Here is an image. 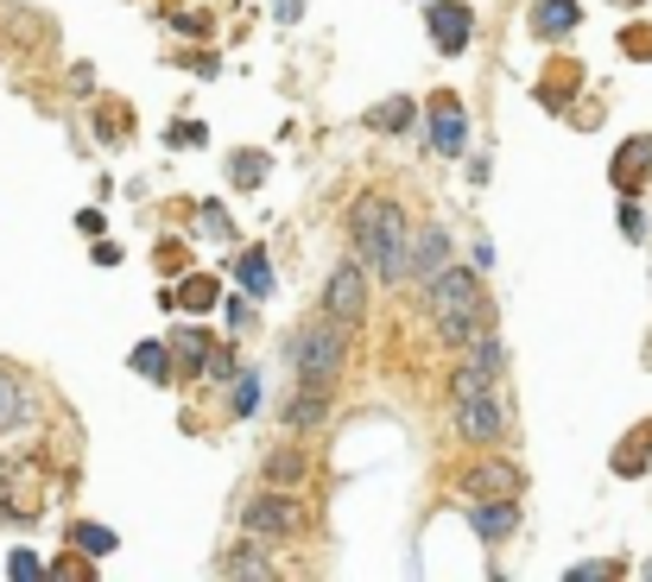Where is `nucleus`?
I'll return each instance as SVG.
<instances>
[{
  "label": "nucleus",
  "instance_id": "nucleus-1",
  "mask_svg": "<svg viewBox=\"0 0 652 582\" xmlns=\"http://www.w3.org/2000/svg\"><path fill=\"white\" fill-rule=\"evenodd\" d=\"M349 228H355V248H362V260L380 279L399 286L412 273V228H405V210H399L393 197H367L362 210L349 216Z\"/></svg>",
  "mask_w": 652,
  "mask_h": 582
},
{
  "label": "nucleus",
  "instance_id": "nucleus-2",
  "mask_svg": "<svg viewBox=\"0 0 652 582\" xmlns=\"http://www.w3.org/2000/svg\"><path fill=\"white\" fill-rule=\"evenodd\" d=\"M431 324L450 349H469L475 336L488 329V298H481V279L463 273V266H443L431 279Z\"/></svg>",
  "mask_w": 652,
  "mask_h": 582
},
{
  "label": "nucleus",
  "instance_id": "nucleus-3",
  "mask_svg": "<svg viewBox=\"0 0 652 582\" xmlns=\"http://www.w3.org/2000/svg\"><path fill=\"white\" fill-rule=\"evenodd\" d=\"M349 336H355V324H342V317H317V324L298 329V342H291V355H298V374L311 380V387H336V374H342V362H349Z\"/></svg>",
  "mask_w": 652,
  "mask_h": 582
},
{
  "label": "nucleus",
  "instance_id": "nucleus-4",
  "mask_svg": "<svg viewBox=\"0 0 652 582\" xmlns=\"http://www.w3.org/2000/svg\"><path fill=\"white\" fill-rule=\"evenodd\" d=\"M507 418H513V405L501 387H481V393H463L456 400V431L469 436V443H501L507 436Z\"/></svg>",
  "mask_w": 652,
  "mask_h": 582
},
{
  "label": "nucleus",
  "instance_id": "nucleus-5",
  "mask_svg": "<svg viewBox=\"0 0 652 582\" xmlns=\"http://www.w3.org/2000/svg\"><path fill=\"white\" fill-rule=\"evenodd\" d=\"M241 519H248V532H260V539H298L311 513H304V501H298V494H260V501L241 513Z\"/></svg>",
  "mask_w": 652,
  "mask_h": 582
},
{
  "label": "nucleus",
  "instance_id": "nucleus-6",
  "mask_svg": "<svg viewBox=\"0 0 652 582\" xmlns=\"http://www.w3.org/2000/svg\"><path fill=\"white\" fill-rule=\"evenodd\" d=\"M425 26H431V45L443 58H463L475 38V13L463 0H431V13H425Z\"/></svg>",
  "mask_w": 652,
  "mask_h": 582
},
{
  "label": "nucleus",
  "instance_id": "nucleus-7",
  "mask_svg": "<svg viewBox=\"0 0 652 582\" xmlns=\"http://www.w3.org/2000/svg\"><path fill=\"white\" fill-rule=\"evenodd\" d=\"M324 311H329V317H342V324H362V311H367V279H362V266H336V273H329Z\"/></svg>",
  "mask_w": 652,
  "mask_h": 582
},
{
  "label": "nucleus",
  "instance_id": "nucleus-8",
  "mask_svg": "<svg viewBox=\"0 0 652 582\" xmlns=\"http://www.w3.org/2000/svg\"><path fill=\"white\" fill-rule=\"evenodd\" d=\"M431 146L443 159H463V146H469V114L456 96H431Z\"/></svg>",
  "mask_w": 652,
  "mask_h": 582
},
{
  "label": "nucleus",
  "instance_id": "nucleus-9",
  "mask_svg": "<svg viewBox=\"0 0 652 582\" xmlns=\"http://www.w3.org/2000/svg\"><path fill=\"white\" fill-rule=\"evenodd\" d=\"M469 526H475V539H488V545H507L513 526H519V507H513V494L475 501V507H469Z\"/></svg>",
  "mask_w": 652,
  "mask_h": 582
},
{
  "label": "nucleus",
  "instance_id": "nucleus-10",
  "mask_svg": "<svg viewBox=\"0 0 652 582\" xmlns=\"http://www.w3.org/2000/svg\"><path fill=\"white\" fill-rule=\"evenodd\" d=\"M577 20H582V7H577V0H539V7H532V33H539V38H551V45L577 33Z\"/></svg>",
  "mask_w": 652,
  "mask_h": 582
},
{
  "label": "nucleus",
  "instance_id": "nucleus-11",
  "mask_svg": "<svg viewBox=\"0 0 652 582\" xmlns=\"http://www.w3.org/2000/svg\"><path fill=\"white\" fill-rule=\"evenodd\" d=\"M647 178H652V140H627V146L615 152V190H627V197H634Z\"/></svg>",
  "mask_w": 652,
  "mask_h": 582
},
{
  "label": "nucleus",
  "instance_id": "nucleus-12",
  "mask_svg": "<svg viewBox=\"0 0 652 582\" xmlns=\"http://www.w3.org/2000/svg\"><path fill=\"white\" fill-rule=\"evenodd\" d=\"M450 266V235L443 228H425L418 241H412V279H437Z\"/></svg>",
  "mask_w": 652,
  "mask_h": 582
},
{
  "label": "nucleus",
  "instance_id": "nucleus-13",
  "mask_svg": "<svg viewBox=\"0 0 652 582\" xmlns=\"http://www.w3.org/2000/svg\"><path fill=\"white\" fill-rule=\"evenodd\" d=\"M216 304H222V291H216L210 273H190V279L172 291V311H190V317H203V311H216Z\"/></svg>",
  "mask_w": 652,
  "mask_h": 582
},
{
  "label": "nucleus",
  "instance_id": "nucleus-14",
  "mask_svg": "<svg viewBox=\"0 0 652 582\" xmlns=\"http://www.w3.org/2000/svg\"><path fill=\"white\" fill-rule=\"evenodd\" d=\"M324 418H329V387H311V380H304V393L291 400L286 425H291V431H317Z\"/></svg>",
  "mask_w": 652,
  "mask_h": 582
},
{
  "label": "nucleus",
  "instance_id": "nucleus-15",
  "mask_svg": "<svg viewBox=\"0 0 652 582\" xmlns=\"http://www.w3.org/2000/svg\"><path fill=\"white\" fill-rule=\"evenodd\" d=\"M463 488L481 494V501H494V494H519V475H513L507 463H481V469L463 475Z\"/></svg>",
  "mask_w": 652,
  "mask_h": 582
},
{
  "label": "nucleus",
  "instance_id": "nucleus-16",
  "mask_svg": "<svg viewBox=\"0 0 652 582\" xmlns=\"http://www.w3.org/2000/svg\"><path fill=\"white\" fill-rule=\"evenodd\" d=\"M463 367H475V374H488V380H501V374H507V349H501V342H494V336L481 329V336H475L469 349H463Z\"/></svg>",
  "mask_w": 652,
  "mask_h": 582
},
{
  "label": "nucleus",
  "instance_id": "nucleus-17",
  "mask_svg": "<svg viewBox=\"0 0 652 582\" xmlns=\"http://www.w3.org/2000/svg\"><path fill=\"white\" fill-rule=\"evenodd\" d=\"M134 374H146V380H159V387H165V380L178 374V362H172V349H165V342H140V349H134Z\"/></svg>",
  "mask_w": 652,
  "mask_h": 582
},
{
  "label": "nucleus",
  "instance_id": "nucleus-18",
  "mask_svg": "<svg viewBox=\"0 0 652 582\" xmlns=\"http://www.w3.org/2000/svg\"><path fill=\"white\" fill-rule=\"evenodd\" d=\"M304 475H311V456H304V450H279V456L266 463V481H273V488H298Z\"/></svg>",
  "mask_w": 652,
  "mask_h": 582
},
{
  "label": "nucleus",
  "instance_id": "nucleus-19",
  "mask_svg": "<svg viewBox=\"0 0 652 582\" xmlns=\"http://www.w3.org/2000/svg\"><path fill=\"white\" fill-rule=\"evenodd\" d=\"M71 545L89 551V557H114V551H121V539H114L109 526H89V519H83V526H71Z\"/></svg>",
  "mask_w": 652,
  "mask_h": 582
},
{
  "label": "nucleus",
  "instance_id": "nucleus-20",
  "mask_svg": "<svg viewBox=\"0 0 652 582\" xmlns=\"http://www.w3.org/2000/svg\"><path fill=\"white\" fill-rule=\"evenodd\" d=\"M235 273H241V291H248V298H266V291H273V266H266V254H241Z\"/></svg>",
  "mask_w": 652,
  "mask_h": 582
},
{
  "label": "nucleus",
  "instance_id": "nucleus-21",
  "mask_svg": "<svg viewBox=\"0 0 652 582\" xmlns=\"http://www.w3.org/2000/svg\"><path fill=\"white\" fill-rule=\"evenodd\" d=\"M20 425H26V393H20V380L0 374V431H20Z\"/></svg>",
  "mask_w": 652,
  "mask_h": 582
},
{
  "label": "nucleus",
  "instance_id": "nucleus-22",
  "mask_svg": "<svg viewBox=\"0 0 652 582\" xmlns=\"http://www.w3.org/2000/svg\"><path fill=\"white\" fill-rule=\"evenodd\" d=\"M367 127H374V134H405V127H412V102H380V109L367 114Z\"/></svg>",
  "mask_w": 652,
  "mask_h": 582
},
{
  "label": "nucleus",
  "instance_id": "nucleus-23",
  "mask_svg": "<svg viewBox=\"0 0 652 582\" xmlns=\"http://www.w3.org/2000/svg\"><path fill=\"white\" fill-rule=\"evenodd\" d=\"M235 412H241V418L260 412V374L254 367H235Z\"/></svg>",
  "mask_w": 652,
  "mask_h": 582
},
{
  "label": "nucleus",
  "instance_id": "nucleus-24",
  "mask_svg": "<svg viewBox=\"0 0 652 582\" xmlns=\"http://www.w3.org/2000/svg\"><path fill=\"white\" fill-rule=\"evenodd\" d=\"M647 443H652V425H647V431H634L627 443H620L615 469H620V475H640V469H647Z\"/></svg>",
  "mask_w": 652,
  "mask_h": 582
},
{
  "label": "nucleus",
  "instance_id": "nucleus-25",
  "mask_svg": "<svg viewBox=\"0 0 652 582\" xmlns=\"http://www.w3.org/2000/svg\"><path fill=\"white\" fill-rule=\"evenodd\" d=\"M228 178L241 184V190H254V184L266 178V159H260V152H235V159H228Z\"/></svg>",
  "mask_w": 652,
  "mask_h": 582
},
{
  "label": "nucleus",
  "instance_id": "nucleus-26",
  "mask_svg": "<svg viewBox=\"0 0 652 582\" xmlns=\"http://www.w3.org/2000/svg\"><path fill=\"white\" fill-rule=\"evenodd\" d=\"M222 577H273V570H266V557H260V551H235V557L222 564Z\"/></svg>",
  "mask_w": 652,
  "mask_h": 582
},
{
  "label": "nucleus",
  "instance_id": "nucleus-27",
  "mask_svg": "<svg viewBox=\"0 0 652 582\" xmlns=\"http://www.w3.org/2000/svg\"><path fill=\"white\" fill-rule=\"evenodd\" d=\"M7 577H13V582H38V577H45V564H38L33 551H13V557H7Z\"/></svg>",
  "mask_w": 652,
  "mask_h": 582
},
{
  "label": "nucleus",
  "instance_id": "nucleus-28",
  "mask_svg": "<svg viewBox=\"0 0 652 582\" xmlns=\"http://www.w3.org/2000/svg\"><path fill=\"white\" fill-rule=\"evenodd\" d=\"M254 324V298H228V329H248Z\"/></svg>",
  "mask_w": 652,
  "mask_h": 582
},
{
  "label": "nucleus",
  "instance_id": "nucleus-29",
  "mask_svg": "<svg viewBox=\"0 0 652 582\" xmlns=\"http://www.w3.org/2000/svg\"><path fill=\"white\" fill-rule=\"evenodd\" d=\"M203 140H210V134H203L197 121H178V127H172V146H203Z\"/></svg>",
  "mask_w": 652,
  "mask_h": 582
},
{
  "label": "nucleus",
  "instance_id": "nucleus-30",
  "mask_svg": "<svg viewBox=\"0 0 652 582\" xmlns=\"http://www.w3.org/2000/svg\"><path fill=\"white\" fill-rule=\"evenodd\" d=\"M159 273H184V248H178V241L159 248Z\"/></svg>",
  "mask_w": 652,
  "mask_h": 582
},
{
  "label": "nucleus",
  "instance_id": "nucleus-31",
  "mask_svg": "<svg viewBox=\"0 0 652 582\" xmlns=\"http://www.w3.org/2000/svg\"><path fill=\"white\" fill-rule=\"evenodd\" d=\"M602 577H615V564H577L570 570V582H602Z\"/></svg>",
  "mask_w": 652,
  "mask_h": 582
},
{
  "label": "nucleus",
  "instance_id": "nucleus-32",
  "mask_svg": "<svg viewBox=\"0 0 652 582\" xmlns=\"http://www.w3.org/2000/svg\"><path fill=\"white\" fill-rule=\"evenodd\" d=\"M197 222H203V228H210V235H222V241H228V235H235V222L222 216V210H203V216H197Z\"/></svg>",
  "mask_w": 652,
  "mask_h": 582
},
{
  "label": "nucleus",
  "instance_id": "nucleus-33",
  "mask_svg": "<svg viewBox=\"0 0 652 582\" xmlns=\"http://www.w3.org/2000/svg\"><path fill=\"white\" fill-rule=\"evenodd\" d=\"M620 228H627V235H634V241H640V235H647V216H640V210H634V203H627V210H620Z\"/></svg>",
  "mask_w": 652,
  "mask_h": 582
},
{
  "label": "nucleus",
  "instance_id": "nucleus-34",
  "mask_svg": "<svg viewBox=\"0 0 652 582\" xmlns=\"http://www.w3.org/2000/svg\"><path fill=\"white\" fill-rule=\"evenodd\" d=\"M89 260H96V266H121V248H114V241H96V254Z\"/></svg>",
  "mask_w": 652,
  "mask_h": 582
},
{
  "label": "nucleus",
  "instance_id": "nucleus-35",
  "mask_svg": "<svg viewBox=\"0 0 652 582\" xmlns=\"http://www.w3.org/2000/svg\"><path fill=\"white\" fill-rule=\"evenodd\" d=\"M627 51L634 58H652V33H627Z\"/></svg>",
  "mask_w": 652,
  "mask_h": 582
},
{
  "label": "nucleus",
  "instance_id": "nucleus-36",
  "mask_svg": "<svg viewBox=\"0 0 652 582\" xmlns=\"http://www.w3.org/2000/svg\"><path fill=\"white\" fill-rule=\"evenodd\" d=\"M273 13H279V20H286V26H291V20H298L304 7H298V0H273Z\"/></svg>",
  "mask_w": 652,
  "mask_h": 582
}]
</instances>
